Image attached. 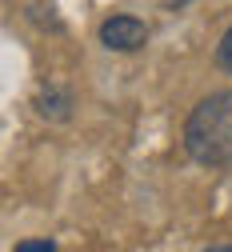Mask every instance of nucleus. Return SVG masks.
<instances>
[{"label": "nucleus", "mask_w": 232, "mask_h": 252, "mask_svg": "<svg viewBox=\"0 0 232 252\" xmlns=\"http://www.w3.org/2000/svg\"><path fill=\"white\" fill-rule=\"evenodd\" d=\"M184 148L196 164H232V88L212 92L184 120Z\"/></svg>", "instance_id": "f257e3e1"}, {"label": "nucleus", "mask_w": 232, "mask_h": 252, "mask_svg": "<svg viewBox=\"0 0 232 252\" xmlns=\"http://www.w3.org/2000/svg\"><path fill=\"white\" fill-rule=\"evenodd\" d=\"M16 252H56V240H20Z\"/></svg>", "instance_id": "39448f33"}, {"label": "nucleus", "mask_w": 232, "mask_h": 252, "mask_svg": "<svg viewBox=\"0 0 232 252\" xmlns=\"http://www.w3.org/2000/svg\"><path fill=\"white\" fill-rule=\"evenodd\" d=\"M148 40V24L136 16H108L100 24V44L108 52H136Z\"/></svg>", "instance_id": "f03ea898"}, {"label": "nucleus", "mask_w": 232, "mask_h": 252, "mask_svg": "<svg viewBox=\"0 0 232 252\" xmlns=\"http://www.w3.org/2000/svg\"><path fill=\"white\" fill-rule=\"evenodd\" d=\"M216 64L232 76V28H228V32L220 36V44H216Z\"/></svg>", "instance_id": "20e7f679"}, {"label": "nucleus", "mask_w": 232, "mask_h": 252, "mask_svg": "<svg viewBox=\"0 0 232 252\" xmlns=\"http://www.w3.org/2000/svg\"><path fill=\"white\" fill-rule=\"evenodd\" d=\"M168 4H188V0H168Z\"/></svg>", "instance_id": "423d86ee"}, {"label": "nucleus", "mask_w": 232, "mask_h": 252, "mask_svg": "<svg viewBox=\"0 0 232 252\" xmlns=\"http://www.w3.org/2000/svg\"><path fill=\"white\" fill-rule=\"evenodd\" d=\"M32 108H36V116L40 120H52V124H64L72 116V96L64 88H56V84H44L40 92H36V100H32Z\"/></svg>", "instance_id": "7ed1b4c3"}]
</instances>
